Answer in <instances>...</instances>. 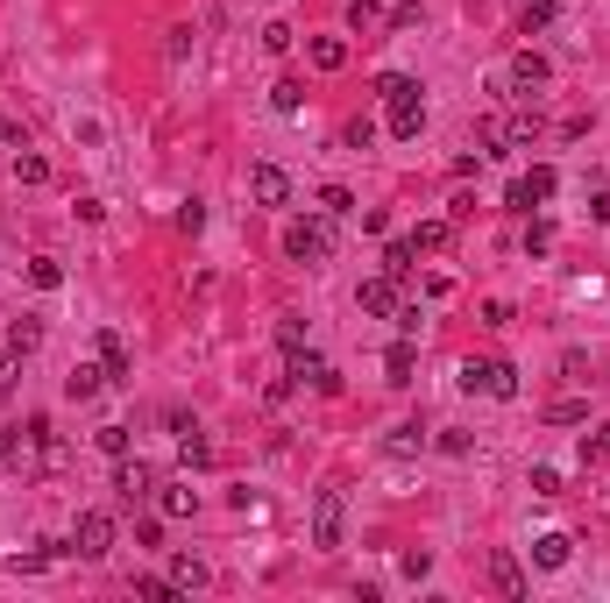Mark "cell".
<instances>
[{"label":"cell","mask_w":610,"mask_h":603,"mask_svg":"<svg viewBox=\"0 0 610 603\" xmlns=\"http://www.w3.org/2000/svg\"><path fill=\"white\" fill-rule=\"evenodd\" d=\"M327 256H334V220H327V213L284 220V263H305V270H320Z\"/></svg>","instance_id":"6da1fadb"},{"label":"cell","mask_w":610,"mask_h":603,"mask_svg":"<svg viewBox=\"0 0 610 603\" xmlns=\"http://www.w3.org/2000/svg\"><path fill=\"white\" fill-rule=\"evenodd\" d=\"M454 384H462L469 398L483 391V398H497V405H511V398H518V369H511V362H497V355H469L462 369H454Z\"/></svg>","instance_id":"7a4b0ae2"},{"label":"cell","mask_w":610,"mask_h":603,"mask_svg":"<svg viewBox=\"0 0 610 603\" xmlns=\"http://www.w3.org/2000/svg\"><path fill=\"white\" fill-rule=\"evenodd\" d=\"M313 547L320 554L348 547V497L341 490H320V504H313Z\"/></svg>","instance_id":"3957f363"},{"label":"cell","mask_w":610,"mask_h":603,"mask_svg":"<svg viewBox=\"0 0 610 603\" xmlns=\"http://www.w3.org/2000/svg\"><path fill=\"white\" fill-rule=\"evenodd\" d=\"M71 554H79V561H107L114 554V511H79V525H71Z\"/></svg>","instance_id":"277c9868"},{"label":"cell","mask_w":610,"mask_h":603,"mask_svg":"<svg viewBox=\"0 0 610 603\" xmlns=\"http://www.w3.org/2000/svg\"><path fill=\"white\" fill-rule=\"evenodd\" d=\"M284 376H291V384H298V391H320V398H341V369H334L327 355H305V348H298Z\"/></svg>","instance_id":"5b68a950"},{"label":"cell","mask_w":610,"mask_h":603,"mask_svg":"<svg viewBox=\"0 0 610 603\" xmlns=\"http://www.w3.org/2000/svg\"><path fill=\"white\" fill-rule=\"evenodd\" d=\"M547 79H554V64L532 50V43H525V50H511V64H504V93H540Z\"/></svg>","instance_id":"8992f818"},{"label":"cell","mask_w":610,"mask_h":603,"mask_svg":"<svg viewBox=\"0 0 610 603\" xmlns=\"http://www.w3.org/2000/svg\"><path fill=\"white\" fill-rule=\"evenodd\" d=\"M355 306H362L369 320H398V306H405V291H398V277L384 270V277H362V291H355Z\"/></svg>","instance_id":"52a82bcc"},{"label":"cell","mask_w":610,"mask_h":603,"mask_svg":"<svg viewBox=\"0 0 610 603\" xmlns=\"http://www.w3.org/2000/svg\"><path fill=\"white\" fill-rule=\"evenodd\" d=\"M93 348H100V369H107V384L121 391V384H135V355H128V341L114 334V327H100L93 334Z\"/></svg>","instance_id":"ba28073f"},{"label":"cell","mask_w":610,"mask_h":603,"mask_svg":"<svg viewBox=\"0 0 610 603\" xmlns=\"http://www.w3.org/2000/svg\"><path fill=\"white\" fill-rule=\"evenodd\" d=\"M157 483H164V476L149 469V462H128V455L114 462V497H121V504H142V497H157Z\"/></svg>","instance_id":"9c48e42d"},{"label":"cell","mask_w":610,"mask_h":603,"mask_svg":"<svg viewBox=\"0 0 610 603\" xmlns=\"http://www.w3.org/2000/svg\"><path fill=\"white\" fill-rule=\"evenodd\" d=\"M249 199L256 206H291V171L284 164H249Z\"/></svg>","instance_id":"30bf717a"},{"label":"cell","mask_w":610,"mask_h":603,"mask_svg":"<svg viewBox=\"0 0 610 603\" xmlns=\"http://www.w3.org/2000/svg\"><path fill=\"white\" fill-rule=\"evenodd\" d=\"M490 589H497L504 603H525V568H518L511 547H490Z\"/></svg>","instance_id":"8fae6325"},{"label":"cell","mask_w":610,"mask_h":603,"mask_svg":"<svg viewBox=\"0 0 610 603\" xmlns=\"http://www.w3.org/2000/svg\"><path fill=\"white\" fill-rule=\"evenodd\" d=\"M412 369H419V348H412V334H398V341L384 348V384L405 391V384H412Z\"/></svg>","instance_id":"7c38bea8"},{"label":"cell","mask_w":610,"mask_h":603,"mask_svg":"<svg viewBox=\"0 0 610 603\" xmlns=\"http://www.w3.org/2000/svg\"><path fill=\"white\" fill-rule=\"evenodd\" d=\"M348 36H313V43H305V64H313V71H348Z\"/></svg>","instance_id":"4fadbf2b"},{"label":"cell","mask_w":610,"mask_h":603,"mask_svg":"<svg viewBox=\"0 0 610 603\" xmlns=\"http://www.w3.org/2000/svg\"><path fill=\"white\" fill-rule=\"evenodd\" d=\"M518 192H525V206H547L561 192V171L554 164H532V171H518Z\"/></svg>","instance_id":"5bb4252c"},{"label":"cell","mask_w":610,"mask_h":603,"mask_svg":"<svg viewBox=\"0 0 610 603\" xmlns=\"http://www.w3.org/2000/svg\"><path fill=\"white\" fill-rule=\"evenodd\" d=\"M568 554H575V540L568 533H532V568H568Z\"/></svg>","instance_id":"9a60e30c"},{"label":"cell","mask_w":610,"mask_h":603,"mask_svg":"<svg viewBox=\"0 0 610 603\" xmlns=\"http://www.w3.org/2000/svg\"><path fill=\"white\" fill-rule=\"evenodd\" d=\"M100 391H107V369H100V362H79V369L64 376V398H71V405H86V398H100Z\"/></svg>","instance_id":"2e32d148"},{"label":"cell","mask_w":610,"mask_h":603,"mask_svg":"<svg viewBox=\"0 0 610 603\" xmlns=\"http://www.w3.org/2000/svg\"><path fill=\"white\" fill-rule=\"evenodd\" d=\"M376 100L384 107H419V79L412 71H384V79H376Z\"/></svg>","instance_id":"e0dca14e"},{"label":"cell","mask_w":610,"mask_h":603,"mask_svg":"<svg viewBox=\"0 0 610 603\" xmlns=\"http://www.w3.org/2000/svg\"><path fill=\"white\" fill-rule=\"evenodd\" d=\"M157 511H164V518H192V511H199V490H192V483H157Z\"/></svg>","instance_id":"ac0fdd59"},{"label":"cell","mask_w":610,"mask_h":603,"mask_svg":"<svg viewBox=\"0 0 610 603\" xmlns=\"http://www.w3.org/2000/svg\"><path fill=\"white\" fill-rule=\"evenodd\" d=\"M447 242H454V220H447V213H440V220H419V228H412V249H419V256H440Z\"/></svg>","instance_id":"d6986e66"},{"label":"cell","mask_w":610,"mask_h":603,"mask_svg":"<svg viewBox=\"0 0 610 603\" xmlns=\"http://www.w3.org/2000/svg\"><path fill=\"white\" fill-rule=\"evenodd\" d=\"M561 22V0H525V15H518V36H547Z\"/></svg>","instance_id":"ffe728a7"},{"label":"cell","mask_w":610,"mask_h":603,"mask_svg":"<svg viewBox=\"0 0 610 603\" xmlns=\"http://www.w3.org/2000/svg\"><path fill=\"white\" fill-rule=\"evenodd\" d=\"M384 128H391V142H419V135H426V100H419V107H391Z\"/></svg>","instance_id":"44dd1931"},{"label":"cell","mask_w":610,"mask_h":603,"mask_svg":"<svg viewBox=\"0 0 610 603\" xmlns=\"http://www.w3.org/2000/svg\"><path fill=\"white\" fill-rule=\"evenodd\" d=\"M384 270H391L398 284H405V277L419 270V249H412V235H398V242H384Z\"/></svg>","instance_id":"7402d4cb"},{"label":"cell","mask_w":610,"mask_h":603,"mask_svg":"<svg viewBox=\"0 0 610 603\" xmlns=\"http://www.w3.org/2000/svg\"><path fill=\"white\" fill-rule=\"evenodd\" d=\"M178 462H185V469H213V440H206L199 426H192V433H178Z\"/></svg>","instance_id":"603a6c76"},{"label":"cell","mask_w":610,"mask_h":603,"mask_svg":"<svg viewBox=\"0 0 610 603\" xmlns=\"http://www.w3.org/2000/svg\"><path fill=\"white\" fill-rule=\"evenodd\" d=\"M384 455H426V426H391V440H384Z\"/></svg>","instance_id":"cb8c5ba5"},{"label":"cell","mask_w":610,"mask_h":603,"mask_svg":"<svg viewBox=\"0 0 610 603\" xmlns=\"http://www.w3.org/2000/svg\"><path fill=\"white\" fill-rule=\"evenodd\" d=\"M43 348V320H15L8 327V355H36Z\"/></svg>","instance_id":"d4e9b609"},{"label":"cell","mask_w":610,"mask_h":603,"mask_svg":"<svg viewBox=\"0 0 610 603\" xmlns=\"http://www.w3.org/2000/svg\"><path fill=\"white\" fill-rule=\"evenodd\" d=\"M206 575H213V568H206L199 554H178V561H171V582H178V589H206Z\"/></svg>","instance_id":"484cf974"},{"label":"cell","mask_w":610,"mask_h":603,"mask_svg":"<svg viewBox=\"0 0 610 603\" xmlns=\"http://www.w3.org/2000/svg\"><path fill=\"white\" fill-rule=\"evenodd\" d=\"M547 249H554V220L532 213V220H525V256H547Z\"/></svg>","instance_id":"4316f807"},{"label":"cell","mask_w":610,"mask_h":603,"mask_svg":"<svg viewBox=\"0 0 610 603\" xmlns=\"http://www.w3.org/2000/svg\"><path fill=\"white\" fill-rule=\"evenodd\" d=\"M433 447L462 462V455H476V433H469V426H440V440H433Z\"/></svg>","instance_id":"83f0119b"},{"label":"cell","mask_w":610,"mask_h":603,"mask_svg":"<svg viewBox=\"0 0 610 603\" xmlns=\"http://www.w3.org/2000/svg\"><path fill=\"white\" fill-rule=\"evenodd\" d=\"M15 178H22V185H50V157H36V149H15Z\"/></svg>","instance_id":"f1b7e54d"},{"label":"cell","mask_w":610,"mask_h":603,"mask_svg":"<svg viewBox=\"0 0 610 603\" xmlns=\"http://www.w3.org/2000/svg\"><path fill=\"white\" fill-rule=\"evenodd\" d=\"M270 107H277V114H298V107H305V79H277V86H270Z\"/></svg>","instance_id":"f546056e"},{"label":"cell","mask_w":610,"mask_h":603,"mask_svg":"<svg viewBox=\"0 0 610 603\" xmlns=\"http://www.w3.org/2000/svg\"><path fill=\"white\" fill-rule=\"evenodd\" d=\"M320 213H327V220H348V213H355V192H348V185H320Z\"/></svg>","instance_id":"4dcf8cb0"},{"label":"cell","mask_w":610,"mask_h":603,"mask_svg":"<svg viewBox=\"0 0 610 603\" xmlns=\"http://www.w3.org/2000/svg\"><path fill=\"white\" fill-rule=\"evenodd\" d=\"M29 284H36V291H57V284H64V263H57V256H36V263H29Z\"/></svg>","instance_id":"1f68e13d"},{"label":"cell","mask_w":610,"mask_h":603,"mask_svg":"<svg viewBox=\"0 0 610 603\" xmlns=\"http://www.w3.org/2000/svg\"><path fill=\"white\" fill-rule=\"evenodd\" d=\"M582 419H589L582 398H554V405H547V426H582Z\"/></svg>","instance_id":"d6a6232c"},{"label":"cell","mask_w":610,"mask_h":603,"mask_svg":"<svg viewBox=\"0 0 610 603\" xmlns=\"http://www.w3.org/2000/svg\"><path fill=\"white\" fill-rule=\"evenodd\" d=\"M582 462L596 469V462H610V419L596 426V433H582Z\"/></svg>","instance_id":"836d02e7"},{"label":"cell","mask_w":610,"mask_h":603,"mask_svg":"<svg viewBox=\"0 0 610 603\" xmlns=\"http://www.w3.org/2000/svg\"><path fill=\"white\" fill-rule=\"evenodd\" d=\"M291 43H298V29H291V22H263V50H270V57H284Z\"/></svg>","instance_id":"e575fe53"},{"label":"cell","mask_w":610,"mask_h":603,"mask_svg":"<svg viewBox=\"0 0 610 603\" xmlns=\"http://www.w3.org/2000/svg\"><path fill=\"white\" fill-rule=\"evenodd\" d=\"M277 348H284V355H298V348H305V320H298V313H284V320H277Z\"/></svg>","instance_id":"d590c367"},{"label":"cell","mask_w":610,"mask_h":603,"mask_svg":"<svg viewBox=\"0 0 610 603\" xmlns=\"http://www.w3.org/2000/svg\"><path fill=\"white\" fill-rule=\"evenodd\" d=\"M532 497H561V469L554 462H532Z\"/></svg>","instance_id":"8d00e7d4"},{"label":"cell","mask_w":610,"mask_h":603,"mask_svg":"<svg viewBox=\"0 0 610 603\" xmlns=\"http://www.w3.org/2000/svg\"><path fill=\"white\" fill-rule=\"evenodd\" d=\"M93 447L121 462V455H128V426H100V433H93Z\"/></svg>","instance_id":"74e56055"},{"label":"cell","mask_w":610,"mask_h":603,"mask_svg":"<svg viewBox=\"0 0 610 603\" xmlns=\"http://www.w3.org/2000/svg\"><path fill=\"white\" fill-rule=\"evenodd\" d=\"M135 596H149V603H164V596H178V582H171V575H135Z\"/></svg>","instance_id":"f35d334b"},{"label":"cell","mask_w":610,"mask_h":603,"mask_svg":"<svg viewBox=\"0 0 610 603\" xmlns=\"http://www.w3.org/2000/svg\"><path fill=\"white\" fill-rule=\"evenodd\" d=\"M384 22H391V29L405 36V29H419V22H426V8H419V0H398V8H391Z\"/></svg>","instance_id":"ab89813d"},{"label":"cell","mask_w":610,"mask_h":603,"mask_svg":"<svg viewBox=\"0 0 610 603\" xmlns=\"http://www.w3.org/2000/svg\"><path fill=\"white\" fill-rule=\"evenodd\" d=\"M398 575H405V582H426V575H433V554H426V547H412V554L398 561Z\"/></svg>","instance_id":"60d3db41"},{"label":"cell","mask_w":610,"mask_h":603,"mask_svg":"<svg viewBox=\"0 0 610 603\" xmlns=\"http://www.w3.org/2000/svg\"><path fill=\"white\" fill-rule=\"evenodd\" d=\"M199 228H206V206L185 199V206H178V235H199Z\"/></svg>","instance_id":"b9f144b4"},{"label":"cell","mask_w":610,"mask_h":603,"mask_svg":"<svg viewBox=\"0 0 610 603\" xmlns=\"http://www.w3.org/2000/svg\"><path fill=\"white\" fill-rule=\"evenodd\" d=\"M15 384H22V355H0V398H15Z\"/></svg>","instance_id":"7bdbcfd3"},{"label":"cell","mask_w":610,"mask_h":603,"mask_svg":"<svg viewBox=\"0 0 610 603\" xmlns=\"http://www.w3.org/2000/svg\"><path fill=\"white\" fill-rule=\"evenodd\" d=\"M369 142H376V121L355 114V121H348V149H369Z\"/></svg>","instance_id":"ee69618b"},{"label":"cell","mask_w":610,"mask_h":603,"mask_svg":"<svg viewBox=\"0 0 610 603\" xmlns=\"http://www.w3.org/2000/svg\"><path fill=\"white\" fill-rule=\"evenodd\" d=\"M0 149H29V135L15 128V114H8V107H0Z\"/></svg>","instance_id":"f6af8a7d"},{"label":"cell","mask_w":610,"mask_h":603,"mask_svg":"<svg viewBox=\"0 0 610 603\" xmlns=\"http://www.w3.org/2000/svg\"><path fill=\"white\" fill-rule=\"evenodd\" d=\"M164 57H171V64H185V57H192V29H171V43H164Z\"/></svg>","instance_id":"bcb514c9"},{"label":"cell","mask_w":610,"mask_h":603,"mask_svg":"<svg viewBox=\"0 0 610 603\" xmlns=\"http://www.w3.org/2000/svg\"><path fill=\"white\" fill-rule=\"evenodd\" d=\"M561 376H568V384H589V362H582V355L568 348V355H561Z\"/></svg>","instance_id":"7dc6e473"},{"label":"cell","mask_w":610,"mask_h":603,"mask_svg":"<svg viewBox=\"0 0 610 603\" xmlns=\"http://www.w3.org/2000/svg\"><path fill=\"white\" fill-rule=\"evenodd\" d=\"M376 8H384V0H348V29H362V22H369Z\"/></svg>","instance_id":"c3c4849f"},{"label":"cell","mask_w":610,"mask_h":603,"mask_svg":"<svg viewBox=\"0 0 610 603\" xmlns=\"http://www.w3.org/2000/svg\"><path fill=\"white\" fill-rule=\"evenodd\" d=\"M0 462H22V433H8V426H0Z\"/></svg>","instance_id":"681fc988"},{"label":"cell","mask_w":610,"mask_h":603,"mask_svg":"<svg viewBox=\"0 0 610 603\" xmlns=\"http://www.w3.org/2000/svg\"><path fill=\"white\" fill-rule=\"evenodd\" d=\"M589 220H596V228H610V192H596V199H589Z\"/></svg>","instance_id":"f907efd6"}]
</instances>
